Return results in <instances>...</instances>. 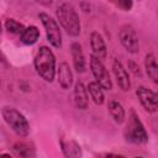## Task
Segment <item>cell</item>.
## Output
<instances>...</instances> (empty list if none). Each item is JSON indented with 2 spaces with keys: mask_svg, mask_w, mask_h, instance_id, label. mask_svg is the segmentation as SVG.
<instances>
[{
  "mask_svg": "<svg viewBox=\"0 0 158 158\" xmlns=\"http://www.w3.org/2000/svg\"><path fill=\"white\" fill-rule=\"evenodd\" d=\"M33 64H35V69L37 74L43 80L48 83L53 81L54 75H56V57L48 47L46 46L40 47L35 57Z\"/></svg>",
  "mask_w": 158,
  "mask_h": 158,
  "instance_id": "6da1fadb",
  "label": "cell"
},
{
  "mask_svg": "<svg viewBox=\"0 0 158 158\" xmlns=\"http://www.w3.org/2000/svg\"><path fill=\"white\" fill-rule=\"evenodd\" d=\"M56 15H57V19H58L60 26L69 36L75 37L80 33L79 16L72 4L62 2L56 10Z\"/></svg>",
  "mask_w": 158,
  "mask_h": 158,
  "instance_id": "7a4b0ae2",
  "label": "cell"
},
{
  "mask_svg": "<svg viewBox=\"0 0 158 158\" xmlns=\"http://www.w3.org/2000/svg\"><path fill=\"white\" fill-rule=\"evenodd\" d=\"M123 136L127 142L135 143V144H142L148 141V135L146 132V128L135 110L130 111L128 121L126 123Z\"/></svg>",
  "mask_w": 158,
  "mask_h": 158,
  "instance_id": "3957f363",
  "label": "cell"
},
{
  "mask_svg": "<svg viewBox=\"0 0 158 158\" xmlns=\"http://www.w3.org/2000/svg\"><path fill=\"white\" fill-rule=\"evenodd\" d=\"M2 118L6 125L20 137H27L30 133V125L27 118L15 107L5 106L2 107Z\"/></svg>",
  "mask_w": 158,
  "mask_h": 158,
  "instance_id": "277c9868",
  "label": "cell"
},
{
  "mask_svg": "<svg viewBox=\"0 0 158 158\" xmlns=\"http://www.w3.org/2000/svg\"><path fill=\"white\" fill-rule=\"evenodd\" d=\"M44 31H46V36L48 42L54 47V48H60L62 47V33L59 30V25L57 23V21L54 19H52L48 14L46 12H41L38 15Z\"/></svg>",
  "mask_w": 158,
  "mask_h": 158,
  "instance_id": "5b68a950",
  "label": "cell"
},
{
  "mask_svg": "<svg viewBox=\"0 0 158 158\" xmlns=\"http://www.w3.org/2000/svg\"><path fill=\"white\" fill-rule=\"evenodd\" d=\"M90 69L94 78L96 79V83L101 86V89H105V90L112 89V81L106 67L104 65L102 60L94 57L93 54L90 56Z\"/></svg>",
  "mask_w": 158,
  "mask_h": 158,
  "instance_id": "8992f818",
  "label": "cell"
},
{
  "mask_svg": "<svg viewBox=\"0 0 158 158\" xmlns=\"http://www.w3.org/2000/svg\"><path fill=\"white\" fill-rule=\"evenodd\" d=\"M118 38L121 44L126 48L127 52L130 53H137L139 49V42H138V36L136 30L131 25H125L121 27L118 32Z\"/></svg>",
  "mask_w": 158,
  "mask_h": 158,
  "instance_id": "52a82bcc",
  "label": "cell"
},
{
  "mask_svg": "<svg viewBox=\"0 0 158 158\" xmlns=\"http://www.w3.org/2000/svg\"><path fill=\"white\" fill-rule=\"evenodd\" d=\"M137 98L139 99V102L147 110L148 112H156L157 111V95L154 91L149 90L146 86H138L137 88Z\"/></svg>",
  "mask_w": 158,
  "mask_h": 158,
  "instance_id": "ba28073f",
  "label": "cell"
},
{
  "mask_svg": "<svg viewBox=\"0 0 158 158\" xmlns=\"http://www.w3.org/2000/svg\"><path fill=\"white\" fill-rule=\"evenodd\" d=\"M112 70H114V74H115V78H116V81H117L118 88L122 91L130 90L131 83H130L128 73H127V70L125 69V67L122 65V63L118 59H115L114 60V63H112Z\"/></svg>",
  "mask_w": 158,
  "mask_h": 158,
  "instance_id": "9c48e42d",
  "label": "cell"
},
{
  "mask_svg": "<svg viewBox=\"0 0 158 158\" xmlns=\"http://www.w3.org/2000/svg\"><path fill=\"white\" fill-rule=\"evenodd\" d=\"M90 46H91L94 57L99 58L100 60L106 58V54H107L106 43H105L102 36L99 32H96V31L91 32V35H90Z\"/></svg>",
  "mask_w": 158,
  "mask_h": 158,
  "instance_id": "30bf717a",
  "label": "cell"
},
{
  "mask_svg": "<svg viewBox=\"0 0 158 158\" xmlns=\"http://www.w3.org/2000/svg\"><path fill=\"white\" fill-rule=\"evenodd\" d=\"M70 53L73 58L74 69L78 73H83L86 69V64H85V57H84V53H83V49L79 42H73L70 44Z\"/></svg>",
  "mask_w": 158,
  "mask_h": 158,
  "instance_id": "8fae6325",
  "label": "cell"
},
{
  "mask_svg": "<svg viewBox=\"0 0 158 158\" xmlns=\"http://www.w3.org/2000/svg\"><path fill=\"white\" fill-rule=\"evenodd\" d=\"M57 77H58V83L63 89H69L73 84V73L67 62H62L58 65L57 70Z\"/></svg>",
  "mask_w": 158,
  "mask_h": 158,
  "instance_id": "7c38bea8",
  "label": "cell"
},
{
  "mask_svg": "<svg viewBox=\"0 0 158 158\" xmlns=\"http://www.w3.org/2000/svg\"><path fill=\"white\" fill-rule=\"evenodd\" d=\"M74 104L79 110H85L88 107L89 96H88L86 86L81 81H78L74 86Z\"/></svg>",
  "mask_w": 158,
  "mask_h": 158,
  "instance_id": "4fadbf2b",
  "label": "cell"
},
{
  "mask_svg": "<svg viewBox=\"0 0 158 158\" xmlns=\"http://www.w3.org/2000/svg\"><path fill=\"white\" fill-rule=\"evenodd\" d=\"M144 67H146V72L147 75L152 79L153 83L158 81V65L156 62V57L153 53H148L144 58Z\"/></svg>",
  "mask_w": 158,
  "mask_h": 158,
  "instance_id": "5bb4252c",
  "label": "cell"
},
{
  "mask_svg": "<svg viewBox=\"0 0 158 158\" xmlns=\"http://www.w3.org/2000/svg\"><path fill=\"white\" fill-rule=\"evenodd\" d=\"M62 151L65 158H81L80 146L75 141H62Z\"/></svg>",
  "mask_w": 158,
  "mask_h": 158,
  "instance_id": "9a60e30c",
  "label": "cell"
},
{
  "mask_svg": "<svg viewBox=\"0 0 158 158\" xmlns=\"http://www.w3.org/2000/svg\"><path fill=\"white\" fill-rule=\"evenodd\" d=\"M86 91L89 93L90 98L93 99V101L96 105H102L104 104V100H105L104 91H102L101 86L96 81H90L88 84V86H86Z\"/></svg>",
  "mask_w": 158,
  "mask_h": 158,
  "instance_id": "2e32d148",
  "label": "cell"
},
{
  "mask_svg": "<svg viewBox=\"0 0 158 158\" xmlns=\"http://www.w3.org/2000/svg\"><path fill=\"white\" fill-rule=\"evenodd\" d=\"M38 38H40V30L33 25L25 27L23 32L20 35V40L25 44H33L37 42Z\"/></svg>",
  "mask_w": 158,
  "mask_h": 158,
  "instance_id": "e0dca14e",
  "label": "cell"
},
{
  "mask_svg": "<svg viewBox=\"0 0 158 158\" xmlns=\"http://www.w3.org/2000/svg\"><path fill=\"white\" fill-rule=\"evenodd\" d=\"M109 112L117 123H122L125 121V109L118 101H110L109 102Z\"/></svg>",
  "mask_w": 158,
  "mask_h": 158,
  "instance_id": "ac0fdd59",
  "label": "cell"
},
{
  "mask_svg": "<svg viewBox=\"0 0 158 158\" xmlns=\"http://www.w3.org/2000/svg\"><path fill=\"white\" fill-rule=\"evenodd\" d=\"M12 149H14L15 154L21 158H30L33 154V148L26 142H17Z\"/></svg>",
  "mask_w": 158,
  "mask_h": 158,
  "instance_id": "d6986e66",
  "label": "cell"
},
{
  "mask_svg": "<svg viewBox=\"0 0 158 158\" xmlns=\"http://www.w3.org/2000/svg\"><path fill=\"white\" fill-rule=\"evenodd\" d=\"M5 28L14 35H21L25 30V26L22 23H20L19 21L14 20V19H7L5 21Z\"/></svg>",
  "mask_w": 158,
  "mask_h": 158,
  "instance_id": "ffe728a7",
  "label": "cell"
},
{
  "mask_svg": "<svg viewBox=\"0 0 158 158\" xmlns=\"http://www.w3.org/2000/svg\"><path fill=\"white\" fill-rule=\"evenodd\" d=\"M116 5L118 7H121L122 10H126L127 11V10H130L132 7V1H130V0H122V1H117Z\"/></svg>",
  "mask_w": 158,
  "mask_h": 158,
  "instance_id": "44dd1931",
  "label": "cell"
},
{
  "mask_svg": "<svg viewBox=\"0 0 158 158\" xmlns=\"http://www.w3.org/2000/svg\"><path fill=\"white\" fill-rule=\"evenodd\" d=\"M128 68H131V70L135 73V75H141V70H139V67L135 63V62H132V60H130L128 62Z\"/></svg>",
  "mask_w": 158,
  "mask_h": 158,
  "instance_id": "7402d4cb",
  "label": "cell"
},
{
  "mask_svg": "<svg viewBox=\"0 0 158 158\" xmlns=\"http://www.w3.org/2000/svg\"><path fill=\"white\" fill-rule=\"evenodd\" d=\"M106 158H125L123 156H118V154H107Z\"/></svg>",
  "mask_w": 158,
  "mask_h": 158,
  "instance_id": "603a6c76",
  "label": "cell"
},
{
  "mask_svg": "<svg viewBox=\"0 0 158 158\" xmlns=\"http://www.w3.org/2000/svg\"><path fill=\"white\" fill-rule=\"evenodd\" d=\"M0 158H12V157L7 153H2V154H0Z\"/></svg>",
  "mask_w": 158,
  "mask_h": 158,
  "instance_id": "cb8c5ba5",
  "label": "cell"
},
{
  "mask_svg": "<svg viewBox=\"0 0 158 158\" xmlns=\"http://www.w3.org/2000/svg\"><path fill=\"white\" fill-rule=\"evenodd\" d=\"M0 33H1V21H0Z\"/></svg>",
  "mask_w": 158,
  "mask_h": 158,
  "instance_id": "d4e9b609",
  "label": "cell"
},
{
  "mask_svg": "<svg viewBox=\"0 0 158 158\" xmlns=\"http://www.w3.org/2000/svg\"><path fill=\"white\" fill-rule=\"evenodd\" d=\"M136 158H142V157H136Z\"/></svg>",
  "mask_w": 158,
  "mask_h": 158,
  "instance_id": "484cf974",
  "label": "cell"
}]
</instances>
